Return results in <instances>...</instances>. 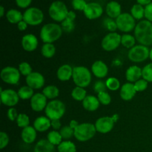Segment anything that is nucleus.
Wrapping results in <instances>:
<instances>
[{"label": "nucleus", "instance_id": "f257e3e1", "mask_svg": "<svg viewBox=\"0 0 152 152\" xmlns=\"http://www.w3.org/2000/svg\"><path fill=\"white\" fill-rule=\"evenodd\" d=\"M134 37L140 45L148 47L152 45V23L148 20H142L137 24Z\"/></svg>", "mask_w": 152, "mask_h": 152}, {"label": "nucleus", "instance_id": "f03ea898", "mask_svg": "<svg viewBox=\"0 0 152 152\" xmlns=\"http://www.w3.org/2000/svg\"><path fill=\"white\" fill-rule=\"evenodd\" d=\"M61 25L56 23H48L43 25L40 31V38L45 43H53L62 35Z\"/></svg>", "mask_w": 152, "mask_h": 152}, {"label": "nucleus", "instance_id": "7ed1b4c3", "mask_svg": "<svg viewBox=\"0 0 152 152\" xmlns=\"http://www.w3.org/2000/svg\"><path fill=\"white\" fill-rule=\"evenodd\" d=\"M45 112L50 120H60L65 113V105L59 99H53L48 102Z\"/></svg>", "mask_w": 152, "mask_h": 152}, {"label": "nucleus", "instance_id": "20e7f679", "mask_svg": "<svg viewBox=\"0 0 152 152\" xmlns=\"http://www.w3.org/2000/svg\"><path fill=\"white\" fill-rule=\"evenodd\" d=\"M96 132L95 125L90 123H81L74 129V137L80 142H86L93 138Z\"/></svg>", "mask_w": 152, "mask_h": 152}, {"label": "nucleus", "instance_id": "39448f33", "mask_svg": "<svg viewBox=\"0 0 152 152\" xmlns=\"http://www.w3.org/2000/svg\"><path fill=\"white\" fill-rule=\"evenodd\" d=\"M72 79L76 86L78 87L86 88L88 87L91 82V74L86 67H74Z\"/></svg>", "mask_w": 152, "mask_h": 152}, {"label": "nucleus", "instance_id": "423d86ee", "mask_svg": "<svg viewBox=\"0 0 152 152\" xmlns=\"http://www.w3.org/2000/svg\"><path fill=\"white\" fill-rule=\"evenodd\" d=\"M69 10L62 1H55L51 3L48 9V13L50 17L56 22H62L66 19Z\"/></svg>", "mask_w": 152, "mask_h": 152}, {"label": "nucleus", "instance_id": "0eeeda50", "mask_svg": "<svg viewBox=\"0 0 152 152\" xmlns=\"http://www.w3.org/2000/svg\"><path fill=\"white\" fill-rule=\"evenodd\" d=\"M150 50L147 46L137 45L129 50L128 57L132 62H142L149 57Z\"/></svg>", "mask_w": 152, "mask_h": 152}, {"label": "nucleus", "instance_id": "6e6552de", "mask_svg": "<svg viewBox=\"0 0 152 152\" xmlns=\"http://www.w3.org/2000/svg\"><path fill=\"white\" fill-rule=\"evenodd\" d=\"M136 19L132 16L131 13H123L116 19L117 28L122 32L129 33L135 29Z\"/></svg>", "mask_w": 152, "mask_h": 152}, {"label": "nucleus", "instance_id": "1a4fd4ad", "mask_svg": "<svg viewBox=\"0 0 152 152\" xmlns=\"http://www.w3.org/2000/svg\"><path fill=\"white\" fill-rule=\"evenodd\" d=\"M44 14L38 7H32L28 8L23 13V20L31 26L39 25L43 22Z\"/></svg>", "mask_w": 152, "mask_h": 152}, {"label": "nucleus", "instance_id": "9d476101", "mask_svg": "<svg viewBox=\"0 0 152 152\" xmlns=\"http://www.w3.org/2000/svg\"><path fill=\"white\" fill-rule=\"evenodd\" d=\"M20 75L19 69L12 66L4 67L0 73L2 81L9 85H17L20 80Z\"/></svg>", "mask_w": 152, "mask_h": 152}, {"label": "nucleus", "instance_id": "9b49d317", "mask_svg": "<svg viewBox=\"0 0 152 152\" xmlns=\"http://www.w3.org/2000/svg\"><path fill=\"white\" fill-rule=\"evenodd\" d=\"M121 37L116 32H111L105 36L102 40L101 45L106 51H112L116 50L121 44Z\"/></svg>", "mask_w": 152, "mask_h": 152}, {"label": "nucleus", "instance_id": "f8f14e48", "mask_svg": "<svg viewBox=\"0 0 152 152\" xmlns=\"http://www.w3.org/2000/svg\"><path fill=\"white\" fill-rule=\"evenodd\" d=\"M0 91H1V102L3 105L12 108L19 102L20 98L18 94V92H16L12 89L2 90L1 88H0Z\"/></svg>", "mask_w": 152, "mask_h": 152}, {"label": "nucleus", "instance_id": "ddd939ff", "mask_svg": "<svg viewBox=\"0 0 152 152\" xmlns=\"http://www.w3.org/2000/svg\"><path fill=\"white\" fill-rule=\"evenodd\" d=\"M114 126V121L111 117H102L95 123L96 132L101 134H107L111 132Z\"/></svg>", "mask_w": 152, "mask_h": 152}, {"label": "nucleus", "instance_id": "4468645a", "mask_svg": "<svg viewBox=\"0 0 152 152\" xmlns=\"http://www.w3.org/2000/svg\"><path fill=\"white\" fill-rule=\"evenodd\" d=\"M83 12L87 19L92 20L100 17L103 13V9L98 3L90 2L88 3Z\"/></svg>", "mask_w": 152, "mask_h": 152}, {"label": "nucleus", "instance_id": "2eb2a0df", "mask_svg": "<svg viewBox=\"0 0 152 152\" xmlns=\"http://www.w3.org/2000/svg\"><path fill=\"white\" fill-rule=\"evenodd\" d=\"M45 77L39 72H32L30 75L26 77L27 86L33 89H40L45 85Z\"/></svg>", "mask_w": 152, "mask_h": 152}, {"label": "nucleus", "instance_id": "dca6fc26", "mask_svg": "<svg viewBox=\"0 0 152 152\" xmlns=\"http://www.w3.org/2000/svg\"><path fill=\"white\" fill-rule=\"evenodd\" d=\"M48 105L47 98L43 94H35L31 99V107L33 111L39 112L45 109Z\"/></svg>", "mask_w": 152, "mask_h": 152}, {"label": "nucleus", "instance_id": "f3484780", "mask_svg": "<svg viewBox=\"0 0 152 152\" xmlns=\"http://www.w3.org/2000/svg\"><path fill=\"white\" fill-rule=\"evenodd\" d=\"M22 47L28 52H32L37 48L39 45L37 37L32 34H28L24 36L22 39Z\"/></svg>", "mask_w": 152, "mask_h": 152}, {"label": "nucleus", "instance_id": "a211bd4d", "mask_svg": "<svg viewBox=\"0 0 152 152\" xmlns=\"http://www.w3.org/2000/svg\"><path fill=\"white\" fill-rule=\"evenodd\" d=\"M137 91L135 89L134 84L132 83H125L120 88V97L125 101H130L134 97Z\"/></svg>", "mask_w": 152, "mask_h": 152}, {"label": "nucleus", "instance_id": "6ab92c4d", "mask_svg": "<svg viewBox=\"0 0 152 152\" xmlns=\"http://www.w3.org/2000/svg\"><path fill=\"white\" fill-rule=\"evenodd\" d=\"M92 73L97 78H104L108 75V68L102 61L98 60L94 62L91 66Z\"/></svg>", "mask_w": 152, "mask_h": 152}, {"label": "nucleus", "instance_id": "aec40b11", "mask_svg": "<svg viewBox=\"0 0 152 152\" xmlns=\"http://www.w3.org/2000/svg\"><path fill=\"white\" fill-rule=\"evenodd\" d=\"M142 76V69L137 65H132L126 70V77L129 83H136L137 81L140 80Z\"/></svg>", "mask_w": 152, "mask_h": 152}, {"label": "nucleus", "instance_id": "412c9836", "mask_svg": "<svg viewBox=\"0 0 152 152\" xmlns=\"http://www.w3.org/2000/svg\"><path fill=\"white\" fill-rule=\"evenodd\" d=\"M34 127L39 132H45L51 127V120L47 117H39L34 120Z\"/></svg>", "mask_w": 152, "mask_h": 152}, {"label": "nucleus", "instance_id": "4be33fe9", "mask_svg": "<svg viewBox=\"0 0 152 152\" xmlns=\"http://www.w3.org/2000/svg\"><path fill=\"white\" fill-rule=\"evenodd\" d=\"M73 71L74 68L68 64H65L59 67L56 72L57 78L60 81H68L73 77Z\"/></svg>", "mask_w": 152, "mask_h": 152}, {"label": "nucleus", "instance_id": "5701e85b", "mask_svg": "<svg viewBox=\"0 0 152 152\" xmlns=\"http://www.w3.org/2000/svg\"><path fill=\"white\" fill-rule=\"evenodd\" d=\"M37 130L34 129V126H28L22 129L21 133V137L24 142L28 144L33 143L37 139Z\"/></svg>", "mask_w": 152, "mask_h": 152}, {"label": "nucleus", "instance_id": "b1692460", "mask_svg": "<svg viewBox=\"0 0 152 152\" xmlns=\"http://www.w3.org/2000/svg\"><path fill=\"white\" fill-rule=\"evenodd\" d=\"M106 13L109 18L117 19L122 13L121 5L116 1H111L107 4Z\"/></svg>", "mask_w": 152, "mask_h": 152}, {"label": "nucleus", "instance_id": "393cba45", "mask_svg": "<svg viewBox=\"0 0 152 152\" xmlns=\"http://www.w3.org/2000/svg\"><path fill=\"white\" fill-rule=\"evenodd\" d=\"M99 99L97 97L92 95H89L85 98L84 100L83 101V106L86 111H95L98 109L99 106Z\"/></svg>", "mask_w": 152, "mask_h": 152}, {"label": "nucleus", "instance_id": "a878e982", "mask_svg": "<svg viewBox=\"0 0 152 152\" xmlns=\"http://www.w3.org/2000/svg\"><path fill=\"white\" fill-rule=\"evenodd\" d=\"M34 152H55V147L48 140H41L36 144Z\"/></svg>", "mask_w": 152, "mask_h": 152}, {"label": "nucleus", "instance_id": "bb28decb", "mask_svg": "<svg viewBox=\"0 0 152 152\" xmlns=\"http://www.w3.org/2000/svg\"><path fill=\"white\" fill-rule=\"evenodd\" d=\"M7 21L11 24H18L23 20V14L16 9H10L6 13Z\"/></svg>", "mask_w": 152, "mask_h": 152}, {"label": "nucleus", "instance_id": "cd10ccee", "mask_svg": "<svg viewBox=\"0 0 152 152\" xmlns=\"http://www.w3.org/2000/svg\"><path fill=\"white\" fill-rule=\"evenodd\" d=\"M42 94L47 99H53L59 96V90L55 86H48L42 90Z\"/></svg>", "mask_w": 152, "mask_h": 152}, {"label": "nucleus", "instance_id": "c85d7f7f", "mask_svg": "<svg viewBox=\"0 0 152 152\" xmlns=\"http://www.w3.org/2000/svg\"><path fill=\"white\" fill-rule=\"evenodd\" d=\"M131 14L137 20L142 19L145 16V7L140 4H135L131 9Z\"/></svg>", "mask_w": 152, "mask_h": 152}, {"label": "nucleus", "instance_id": "c756f323", "mask_svg": "<svg viewBox=\"0 0 152 152\" xmlns=\"http://www.w3.org/2000/svg\"><path fill=\"white\" fill-rule=\"evenodd\" d=\"M42 54L44 57L51 58L53 57L56 53V48L53 45V43H45L41 49Z\"/></svg>", "mask_w": 152, "mask_h": 152}, {"label": "nucleus", "instance_id": "7c9ffc66", "mask_svg": "<svg viewBox=\"0 0 152 152\" xmlns=\"http://www.w3.org/2000/svg\"><path fill=\"white\" fill-rule=\"evenodd\" d=\"M59 152H76L77 147L75 144L69 140L62 141L57 147Z\"/></svg>", "mask_w": 152, "mask_h": 152}, {"label": "nucleus", "instance_id": "2f4dec72", "mask_svg": "<svg viewBox=\"0 0 152 152\" xmlns=\"http://www.w3.org/2000/svg\"><path fill=\"white\" fill-rule=\"evenodd\" d=\"M18 94L20 99H29L32 98V96L34 95V89L32 88L29 87L28 86H22L18 91Z\"/></svg>", "mask_w": 152, "mask_h": 152}, {"label": "nucleus", "instance_id": "473e14b6", "mask_svg": "<svg viewBox=\"0 0 152 152\" xmlns=\"http://www.w3.org/2000/svg\"><path fill=\"white\" fill-rule=\"evenodd\" d=\"M71 96L75 100L82 101L83 102L85 99V98L87 96V92L85 90L84 88L77 86V87H75L73 89L72 92H71Z\"/></svg>", "mask_w": 152, "mask_h": 152}, {"label": "nucleus", "instance_id": "72a5a7b5", "mask_svg": "<svg viewBox=\"0 0 152 152\" xmlns=\"http://www.w3.org/2000/svg\"><path fill=\"white\" fill-rule=\"evenodd\" d=\"M136 41L134 36H132L131 34H126L121 37V44L126 48H132L134 46H135Z\"/></svg>", "mask_w": 152, "mask_h": 152}, {"label": "nucleus", "instance_id": "f704fd0d", "mask_svg": "<svg viewBox=\"0 0 152 152\" xmlns=\"http://www.w3.org/2000/svg\"><path fill=\"white\" fill-rule=\"evenodd\" d=\"M48 140L53 145H59L62 142V137L58 131H51L48 134Z\"/></svg>", "mask_w": 152, "mask_h": 152}, {"label": "nucleus", "instance_id": "c9c22d12", "mask_svg": "<svg viewBox=\"0 0 152 152\" xmlns=\"http://www.w3.org/2000/svg\"><path fill=\"white\" fill-rule=\"evenodd\" d=\"M105 84H106L107 88L113 91H117L120 87V81L116 77H110V78H108L105 82Z\"/></svg>", "mask_w": 152, "mask_h": 152}, {"label": "nucleus", "instance_id": "e433bc0d", "mask_svg": "<svg viewBox=\"0 0 152 152\" xmlns=\"http://www.w3.org/2000/svg\"><path fill=\"white\" fill-rule=\"evenodd\" d=\"M16 123L19 128L25 129V128L28 127L30 124L29 117L25 114H19L16 119Z\"/></svg>", "mask_w": 152, "mask_h": 152}, {"label": "nucleus", "instance_id": "4c0bfd02", "mask_svg": "<svg viewBox=\"0 0 152 152\" xmlns=\"http://www.w3.org/2000/svg\"><path fill=\"white\" fill-rule=\"evenodd\" d=\"M59 133H60L62 139L65 140L74 136V130L71 129L69 126H64V127L61 128V129L59 130Z\"/></svg>", "mask_w": 152, "mask_h": 152}, {"label": "nucleus", "instance_id": "58836bf2", "mask_svg": "<svg viewBox=\"0 0 152 152\" xmlns=\"http://www.w3.org/2000/svg\"><path fill=\"white\" fill-rule=\"evenodd\" d=\"M19 71L22 75L25 76V77H28V75H30L33 72L32 67L27 62H22L19 64Z\"/></svg>", "mask_w": 152, "mask_h": 152}, {"label": "nucleus", "instance_id": "ea45409f", "mask_svg": "<svg viewBox=\"0 0 152 152\" xmlns=\"http://www.w3.org/2000/svg\"><path fill=\"white\" fill-rule=\"evenodd\" d=\"M142 79L148 83H152V62L145 65L142 68Z\"/></svg>", "mask_w": 152, "mask_h": 152}, {"label": "nucleus", "instance_id": "a19ab883", "mask_svg": "<svg viewBox=\"0 0 152 152\" xmlns=\"http://www.w3.org/2000/svg\"><path fill=\"white\" fill-rule=\"evenodd\" d=\"M97 98L98 99H99V102H100L102 105H109L111 102V96H110L109 94L106 91L98 94Z\"/></svg>", "mask_w": 152, "mask_h": 152}, {"label": "nucleus", "instance_id": "79ce46f5", "mask_svg": "<svg viewBox=\"0 0 152 152\" xmlns=\"http://www.w3.org/2000/svg\"><path fill=\"white\" fill-rule=\"evenodd\" d=\"M61 27H62V31H64L65 32L67 33H70L74 30L75 24H74V22H73V21L68 20V19H65L63 22H62Z\"/></svg>", "mask_w": 152, "mask_h": 152}, {"label": "nucleus", "instance_id": "37998d69", "mask_svg": "<svg viewBox=\"0 0 152 152\" xmlns=\"http://www.w3.org/2000/svg\"><path fill=\"white\" fill-rule=\"evenodd\" d=\"M103 25L111 32H115L116 30L118 29L117 28V23H116V21H114L111 18L105 19L103 22Z\"/></svg>", "mask_w": 152, "mask_h": 152}, {"label": "nucleus", "instance_id": "c03bdc74", "mask_svg": "<svg viewBox=\"0 0 152 152\" xmlns=\"http://www.w3.org/2000/svg\"><path fill=\"white\" fill-rule=\"evenodd\" d=\"M134 87L137 92H141L146 90L148 86V82H147L146 80H144V79H140V80L137 81L136 83H134Z\"/></svg>", "mask_w": 152, "mask_h": 152}, {"label": "nucleus", "instance_id": "a18cd8bd", "mask_svg": "<svg viewBox=\"0 0 152 152\" xmlns=\"http://www.w3.org/2000/svg\"><path fill=\"white\" fill-rule=\"evenodd\" d=\"M87 4L88 3H86V0H72L71 1V4L74 10H80V11H84Z\"/></svg>", "mask_w": 152, "mask_h": 152}, {"label": "nucleus", "instance_id": "49530a36", "mask_svg": "<svg viewBox=\"0 0 152 152\" xmlns=\"http://www.w3.org/2000/svg\"><path fill=\"white\" fill-rule=\"evenodd\" d=\"M9 143V137L6 132H0V148L3 149Z\"/></svg>", "mask_w": 152, "mask_h": 152}, {"label": "nucleus", "instance_id": "de8ad7c7", "mask_svg": "<svg viewBox=\"0 0 152 152\" xmlns=\"http://www.w3.org/2000/svg\"><path fill=\"white\" fill-rule=\"evenodd\" d=\"M107 88L106 84L102 81H97L95 83L94 86V90L96 93L99 94L102 92H105Z\"/></svg>", "mask_w": 152, "mask_h": 152}, {"label": "nucleus", "instance_id": "09e8293b", "mask_svg": "<svg viewBox=\"0 0 152 152\" xmlns=\"http://www.w3.org/2000/svg\"><path fill=\"white\" fill-rule=\"evenodd\" d=\"M7 116L10 121H15V120H16V119H17L19 114H18L17 111H16V108L12 107V108H9L8 111H7Z\"/></svg>", "mask_w": 152, "mask_h": 152}, {"label": "nucleus", "instance_id": "8fccbe9b", "mask_svg": "<svg viewBox=\"0 0 152 152\" xmlns=\"http://www.w3.org/2000/svg\"><path fill=\"white\" fill-rule=\"evenodd\" d=\"M145 17L152 23V2L145 7Z\"/></svg>", "mask_w": 152, "mask_h": 152}, {"label": "nucleus", "instance_id": "3c124183", "mask_svg": "<svg viewBox=\"0 0 152 152\" xmlns=\"http://www.w3.org/2000/svg\"><path fill=\"white\" fill-rule=\"evenodd\" d=\"M18 7L21 8H27L32 2V0H15Z\"/></svg>", "mask_w": 152, "mask_h": 152}, {"label": "nucleus", "instance_id": "603ef678", "mask_svg": "<svg viewBox=\"0 0 152 152\" xmlns=\"http://www.w3.org/2000/svg\"><path fill=\"white\" fill-rule=\"evenodd\" d=\"M51 127L53 130L58 131L61 129V123L59 120H51Z\"/></svg>", "mask_w": 152, "mask_h": 152}, {"label": "nucleus", "instance_id": "864d4df0", "mask_svg": "<svg viewBox=\"0 0 152 152\" xmlns=\"http://www.w3.org/2000/svg\"><path fill=\"white\" fill-rule=\"evenodd\" d=\"M28 25L25 22V21L22 20L17 24L18 29H19L20 31H24L27 29V28H28Z\"/></svg>", "mask_w": 152, "mask_h": 152}, {"label": "nucleus", "instance_id": "5fc2aeb1", "mask_svg": "<svg viewBox=\"0 0 152 152\" xmlns=\"http://www.w3.org/2000/svg\"><path fill=\"white\" fill-rule=\"evenodd\" d=\"M76 17H77V15H76L75 12L70 10V11H68L66 19H68V20H71V21H73V22H74Z\"/></svg>", "mask_w": 152, "mask_h": 152}, {"label": "nucleus", "instance_id": "6e6d98bb", "mask_svg": "<svg viewBox=\"0 0 152 152\" xmlns=\"http://www.w3.org/2000/svg\"><path fill=\"white\" fill-rule=\"evenodd\" d=\"M137 4H141L142 6H146L152 2V0H137Z\"/></svg>", "mask_w": 152, "mask_h": 152}, {"label": "nucleus", "instance_id": "4d7b16f0", "mask_svg": "<svg viewBox=\"0 0 152 152\" xmlns=\"http://www.w3.org/2000/svg\"><path fill=\"white\" fill-rule=\"evenodd\" d=\"M78 126H79V123H78V122L77 121V120H72L71 122H70L69 126L71 128V129H74H74H75L76 128H77Z\"/></svg>", "mask_w": 152, "mask_h": 152}, {"label": "nucleus", "instance_id": "13d9d810", "mask_svg": "<svg viewBox=\"0 0 152 152\" xmlns=\"http://www.w3.org/2000/svg\"><path fill=\"white\" fill-rule=\"evenodd\" d=\"M4 15V8L3 6H1L0 7V16L1 17H3Z\"/></svg>", "mask_w": 152, "mask_h": 152}, {"label": "nucleus", "instance_id": "bf43d9fd", "mask_svg": "<svg viewBox=\"0 0 152 152\" xmlns=\"http://www.w3.org/2000/svg\"><path fill=\"white\" fill-rule=\"evenodd\" d=\"M112 117L113 120H114V123H115V122H117V120H118L119 116L117 115V114H114V115H113V117Z\"/></svg>", "mask_w": 152, "mask_h": 152}, {"label": "nucleus", "instance_id": "052dcab7", "mask_svg": "<svg viewBox=\"0 0 152 152\" xmlns=\"http://www.w3.org/2000/svg\"><path fill=\"white\" fill-rule=\"evenodd\" d=\"M149 58L151 59V60L152 61V48L150 50V54H149Z\"/></svg>", "mask_w": 152, "mask_h": 152}]
</instances>
